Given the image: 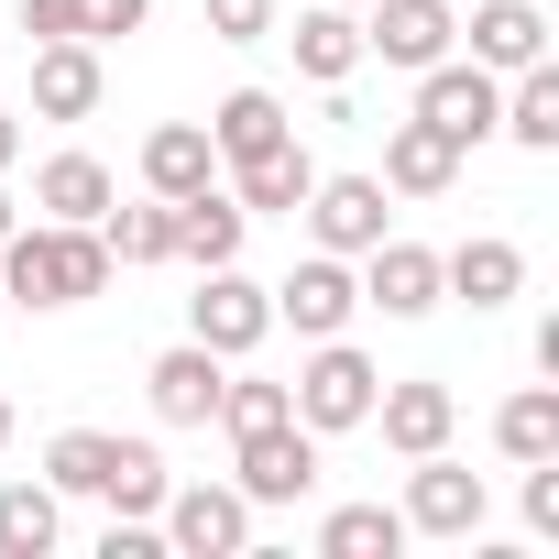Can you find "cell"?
<instances>
[{
    "instance_id": "obj_1",
    "label": "cell",
    "mask_w": 559,
    "mask_h": 559,
    "mask_svg": "<svg viewBox=\"0 0 559 559\" xmlns=\"http://www.w3.org/2000/svg\"><path fill=\"white\" fill-rule=\"evenodd\" d=\"M99 286H110V241L78 219H23L0 241V297L12 308H88Z\"/></svg>"
},
{
    "instance_id": "obj_2",
    "label": "cell",
    "mask_w": 559,
    "mask_h": 559,
    "mask_svg": "<svg viewBox=\"0 0 559 559\" xmlns=\"http://www.w3.org/2000/svg\"><path fill=\"white\" fill-rule=\"evenodd\" d=\"M373 395H384V373H373L352 341H308V362H297V384H286V406H297V428H308V439L362 428V417H373Z\"/></svg>"
},
{
    "instance_id": "obj_3",
    "label": "cell",
    "mask_w": 559,
    "mask_h": 559,
    "mask_svg": "<svg viewBox=\"0 0 559 559\" xmlns=\"http://www.w3.org/2000/svg\"><path fill=\"white\" fill-rule=\"evenodd\" d=\"M154 526H165L176 559H241L252 548V493L241 483H165Z\"/></svg>"
},
{
    "instance_id": "obj_4",
    "label": "cell",
    "mask_w": 559,
    "mask_h": 559,
    "mask_svg": "<svg viewBox=\"0 0 559 559\" xmlns=\"http://www.w3.org/2000/svg\"><path fill=\"white\" fill-rule=\"evenodd\" d=\"M263 330H274V297L252 286L241 263H209L198 297H187V341L219 352V362H241V352H263Z\"/></svg>"
},
{
    "instance_id": "obj_5",
    "label": "cell",
    "mask_w": 559,
    "mask_h": 559,
    "mask_svg": "<svg viewBox=\"0 0 559 559\" xmlns=\"http://www.w3.org/2000/svg\"><path fill=\"white\" fill-rule=\"evenodd\" d=\"M493 110H504V78H493V67H472V56L417 67V121H428V132H450L461 154H472V143H493Z\"/></svg>"
},
{
    "instance_id": "obj_6",
    "label": "cell",
    "mask_w": 559,
    "mask_h": 559,
    "mask_svg": "<svg viewBox=\"0 0 559 559\" xmlns=\"http://www.w3.org/2000/svg\"><path fill=\"white\" fill-rule=\"evenodd\" d=\"M230 450H241V461H230V483H241L252 504H297V493H319V439H308L297 417H274V428H241Z\"/></svg>"
},
{
    "instance_id": "obj_7",
    "label": "cell",
    "mask_w": 559,
    "mask_h": 559,
    "mask_svg": "<svg viewBox=\"0 0 559 559\" xmlns=\"http://www.w3.org/2000/svg\"><path fill=\"white\" fill-rule=\"evenodd\" d=\"M263 297H274V319H286L297 341H341V330H352V308H362V274H352L341 252H308L286 286H263Z\"/></svg>"
},
{
    "instance_id": "obj_8",
    "label": "cell",
    "mask_w": 559,
    "mask_h": 559,
    "mask_svg": "<svg viewBox=\"0 0 559 559\" xmlns=\"http://www.w3.org/2000/svg\"><path fill=\"white\" fill-rule=\"evenodd\" d=\"M461 45V12L450 0H362V56H384V67H439Z\"/></svg>"
},
{
    "instance_id": "obj_9",
    "label": "cell",
    "mask_w": 559,
    "mask_h": 559,
    "mask_svg": "<svg viewBox=\"0 0 559 559\" xmlns=\"http://www.w3.org/2000/svg\"><path fill=\"white\" fill-rule=\"evenodd\" d=\"M395 515H406V537H472V526H483V472H461L450 450H428V461L406 472V504H395Z\"/></svg>"
},
{
    "instance_id": "obj_10",
    "label": "cell",
    "mask_w": 559,
    "mask_h": 559,
    "mask_svg": "<svg viewBox=\"0 0 559 559\" xmlns=\"http://www.w3.org/2000/svg\"><path fill=\"white\" fill-rule=\"evenodd\" d=\"M308 230H319V252L362 263V252L384 241V176H319V187H308Z\"/></svg>"
},
{
    "instance_id": "obj_11",
    "label": "cell",
    "mask_w": 559,
    "mask_h": 559,
    "mask_svg": "<svg viewBox=\"0 0 559 559\" xmlns=\"http://www.w3.org/2000/svg\"><path fill=\"white\" fill-rule=\"evenodd\" d=\"M362 308H384V319H428V308H439V252L384 230V241L362 252Z\"/></svg>"
},
{
    "instance_id": "obj_12",
    "label": "cell",
    "mask_w": 559,
    "mask_h": 559,
    "mask_svg": "<svg viewBox=\"0 0 559 559\" xmlns=\"http://www.w3.org/2000/svg\"><path fill=\"white\" fill-rule=\"evenodd\" d=\"M219 352H198V341H176V352H154V373H143V395H154V417L165 428H209L219 417Z\"/></svg>"
},
{
    "instance_id": "obj_13",
    "label": "cell",
    "mask_w": 559,
    "mask_h": 559,
    "mask_svg": "<svg viewBox=\"0 0 559 559\" xmlns=\"http://www.w3.org/2000/svg\"><path fill=\"white\" fill-rule=\"evenodd\" d=\"M362 428H384V450L428 461V450H450V428H461V395H450V384H384Z\"/></svg>"
},
{
    "instance_id": "obj_14",
    "label": "cell",
    "mask_w": 559,
    "mask_h": 559,
    "mask_svg": "<svg viewBox=\"0 0 559 559\" xmlns=\"http://www.w3.org/2000/svg\"><path fill=\"white\" fill-rule=\"evenodd\" d=\"M308 187H319V165H308V143H297V132L274 143V154H241V165H230L241 219H297V209H308Z\"/></svg>"
},
{
    "instance_id": "obj_15",
    "label": "cell",
    "mask_w": 559,
    "mask_h": 559,
    "mask_svg": "<svg viewBox=\"0 0 559 559\" xmlns=\"http://www.w3.org/2000/svg\"><path fill=\"white\" fill-rule=\"evenodd\" d=\"M99 88H110L99 78V45H78V34L67 45H34V121H88Z\"/></svg>"
},
{
    "instance_id": "obj_16",
    "label": "cell",
    "mask_w": 559,
    "mask_h": 559,
    "mask_svg": "<svg viewBox=\"0 0 559 559\" xmlns=\"http://www.w3.org/2000/svg\"><path fill=\"white\" fill-rule=\"evenodd\" d=\"M143 187H154V198H198V187H219V143H209V121H154V132H143Z\"/></svg>"
},
{
    "instance_id": "obj_17",
    "label": "cell",
    "mask_w": 559,
    "mask_h": 559,
    "mask_svg": "<svg viewBox=\"0 0 559 559\" xmlns=\"http://www.w3.org/2000/svg\"><path fill=\"white\" fill-rule=\"evenodd\" d=\"M450 187H461V143L428 121H395L384 132V198H450Z\"/></svg>"
},
{
    "instance_id": "obj_18",
    "label": "cell",
    "mask_w": 559,
    "mask_h": 559,
    "mask_svg": "<svg viewBox=\"0 0 559 559\" xmlns=\"http://www.w3.org/2000/svg\"><path fill=\"white\" fill-rule=\"evenodd\" d=\"M439 297H461V308H504V297H526V252L515 241H461V252H439Z\"/></svg>"
},
{
    "instance_id": "obj_19",
    "label": "cell",
    "mask_w": 559,
    "mask_h": 559,
    "mask_svg": "<svg viewBox=\"0 0 559 559\" xmlns=\"http://www.w3.org/2000/svg\"><path fill=\"white\" fill-rule=\"evenodd\" d=\"M461 34H472V67H493V78H515V67L548 56V12H537V0H483Z\"/></svg>"
},
{
    "instance_id": "obj_20",
    "label": "cell",
    "mask_w": 559,
    "mask_h": 559,
    "mask_svg": "<svg viewBox=\"0 0 559 559\" xmlns=\"http://www.w3.org/2000/svg\"><path fill=\"white\" fill-rule=\"evenodd\" d=\"M241 230H252V219H241V198H230V187L176 198V263H198V274H209V263H241Z\"/></svg>"
},
{
    "instance_id": "obj_21",
    "label": "cell",
    "mask_w": 559,
    "mask_h": 559,
    "mask_svg": "<svg viewBox=\"0 0 559 559\" xmlns=\"http://www.w3.org/2000/svg\"><path fill=\"white\" fill-rule=\"evenodd\" d=\"M297 67L319 78V88H341L352 67H362V12H352V0H319V12H297Z\"/></svg>"
},
{
    "instance_id": "obj_22",
    "label": "cell",
    "mask_w": 559,
    "mask_h": 559,
    "mask_svg": "<svg viewBox=\"0 0 559 559\" xmlns=\"http://www.w3.org/2000/svg\"><path fill=\"white\" fill-rule=\"evenodd\" d=\"M110 198H121V187H110L99 154H45V176H34V209H45V219H78V230H99Z\"/></svg>"
},
{
    "instance_id": "obj_23",
    "label": "cell",
    "mask_w": 559,
    "mask_h": 559,
    "mask_svg": "<svg viewBox=\"0 0 559 559\" xmlns=\"http://www.w3.org/2000/svg\"><path fill=\"white\" fill-rule=\"evenodd\" d=\"M56 537H67L56 483H0V559H56Z\"/></svg>"
},
{
    "instance_id": "obj_24",
    "label": "cell",
    "mask_w": 559,
    "mask_h": 559,
    "mask_svg": "<svg viewBox=\"0 0 559 559\" xmlns=\"http://www.w3.org/2000/svg\"><path fill=\"white\" fill-rule=\"evenodd\" d=\"M297 121H286V99L274 88H230L219 110H209V143H219V165H241V154H274Z\"/></svg>"
},
{
    "instance_id": "obj_25",
    "label": "cell",
    "mask_w": 559,
    "mask_h": 559,
    "mask_svg": "<svg viewBox=\"0 0 559 559\" xmlns=\"http://www.w3.org/2000/svg\"><path fill=\"white\" fill-rule=\"evenodd\" d=\"M493 132H504V143H526V154H559V67H548V56H537V67H515V88H504Z\"/></svg>"
},
{
    "instance_id": "obj_26",
    "label": "cell",
    "mask_w": 559,
    "mask_h": 559,
    "mask_svg": "<svg viewBox=\"0 0 559 559\" xmlns=\"http://www.w3.org/2000/svg\"><path fill=\"white\" fill-rule=\"evenodd\" d=\"M493 450L526 472V461H559V384H526V395H504V417H493Z\"/></svg>"
},
{
    "instance_id": "obj_27",
    "label": "cell",
    "mask_w": 559,
    "mask_h": 559,
    "mask_svg": "<svg viewBox=\"0 0 559 559\" xmlns=\"http://www.w3.org/2000/svg\"><path fill=\"white\" fill-rule=\"evenodd\" d=\"M99 241H110V263H176V198H154V209H99Z\"/></svg>"
},
{
    "instance_id": "obj_28",
    "label": "cell",
    "mask_w": 559,
    "mask_h": 559,
    "mask_svg": "<svg viewBox=\"0 0 559 559\" xmlns=\"http://www.w3.org/2000/svg\"><path fill=\"white\" fill-rule=\"evenodd\" d=\"M395 548H406V515L395 504H341L319 526V559H395Z\"/></svg>"
},
{
    "instance_id": "obj_29",
    "label": "cell",
    "mask_w": 559,
    "mask_h": 559,
    "mask_svg": "<svg viewBox=\"0 0 559 559\" xmlns=\"http://www.w3.org/2000/svg\"><path fill=\"white\" fill-rule=\"evenodd\" d=\"M274 417H297L286 384H263V373H219V428H230V439H241V428H274Z\"/></svg>"
},
{
    "instance_id": "obj_30",
    "label": "cell",
    "mask_w": 559,
    "mask_h": 559,
    "mask_svg": "<svg viewBox=\"0 0 559 559\" xmlns=\"http://www.w3.org/2000/svg\"><path fill=\"white\" fill-rule=\"evenodd\" d=\"M198 12H209L219 45H263V34H274V0H198Z\"/></svg>"
},
{
    "instance_id": "obj_31",
    "label": "cell",
    "mask_w": 559,
    "mask_h": 559,
    "mask_svg": "<svg viewBox=\"0 0 559 559\" xmlns=\"http://www.w3.org/2000/svg\"><path fill=\"white\" fill-rule=\"evenodd\" d=\"M154 0H78V45H110V34H143Z\"/></svg>"
},
{
    "instance_id": "obj_32",
    "label": "cell",
    "mask_w": 559,
    "mask_h": 559,
    "mask_svg": "<svg viewBox=\"0 0 559 559\" xmlns=\"http://www.w3.org/2000/svg\"><path fill=\"white\" fill-rule=\"evenodd\" d=\"M526 526L559 537V461H526Z\"/></svg>"
},
{
    "instance_id": "obj_33",
    "label": "cell",
    "mask_w": 559,
    "mask_h": 559,
    "mask_svg": "<svg viewBox=\"0 0 559 559\" xmlns=\"http://www.w3.org/2000/svg\"><path fill=\"white\" fill-rule=\"evenodd\" d=\"M23 34H34V45H67V34H78V0H23Z\"/></svg>"
},
{
    "instance_id": "obj_34",
    "label": "cell",
    "mask_w": 559,
    "mask_h": 559,
    "mask_svg": "<svg viewBox=\"0 0 559 559\" xmlns=\"http://www.w3.org/2000/svg\"><path fill=\"white\" fill-rule=\"evenodd\" d=\"M12 165H23V121H12V110H0V176H12Z\"/></svg>"
},
{
    "instance_id": "obj_35",
    "label": "cell",
    "mask_w": 559,
    "mask_h": 559,
    "mask_svg": "<svg viewBox=\"0 0 559 559\" xmlns=\"http://www.w3.org/2000/svg\"><path fill=\"white\" fill-rule=\"evenodd\" d=\"M12 230H23V209H12V198H0V241H12Z\"/></svg>"
},
{
    "instance_id": "obj_36",
    "label": "cell",
    "mask_w": 559,
    "mask_h": 559,
    "mask_svg": "<svg viewBox=\"0 0 559 559\" xmlns=\"http://www.w3.org/2000/svg\"><path fill=\"white\" fill-rule=\"evenodd\" d=\"M0 450H12V395H0Z\"/></svg>"
},
{
    "instance_id": "obj_37",
    "label": "cell",
    "mask_w": 559,
    "mask_h": 559,
    "mask_svg": "<svg viewBox=\"0 0 559 559\" xmlns=\"http://www.w3.org/2000/svg\"><path fill=\"white\" fill-rule=\"evenodd\" d=\"M0 319H12V297H0Z\"/></svg>"
},
{
    "instance_id": "obj_38",
    "label": "cell",
    "mask_w": 559,
    "mask_h": 559,
    "mask_svg": "<svg viewBox=\"0 0 559 559\" xmlns=\"http://www.w3.org/2000/svg\"><path fill=\"white\" fill-rule=\"evenodd\" d=\"M352 12H362V0H352Z\"/></svg>"
}]
</instances>
